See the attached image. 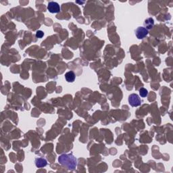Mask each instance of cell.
<instances>
[{"label": "cell", "mask_w": 173, "mask_h": 173, "mask_svg": "<svg viewBox=\"0 0 173 173\" xmlns=\"http://www.w3.org/2000/svg\"><path fill=\"white\" fill-rule=\"evenodd\" d=\"M75 74L73 71H69V72H66L65 74V79H66V81L68 83H72L75 81Z\"/></svg>", "instance_id": "6"}, {"label": "cell", "mask_w": 173, "mask_h": 173, "mask_svg": "<svg viewBox=\"0 0 173 173\" xmlns=\"http://www.w3.org/2000/svg\"><path fill=\"white\" fill-rule=\"evenodd\" d=\"M58 162L70 171L75 170L78 164L77 159L72 153H64L60 155L58 158Z\"/></svg>", "instance_id": "1"}, {"label": "cell", "mask_w": 173, "mask_h": 173, "mask_svg": "<svg viewBox=\"0 0 173 173\" xmlns=\"http://www.w3.org/2000/svg\"><path fill=\"white\" fill-rule=\"evenodd\" d=\"M129 103L132 107H137L141 105L142 101L141 100L139 96L136 94H131L129 96Z\"/></svg>", "instance_id": "2"}, {"label": "cell", "mask_w": 173, "mask_h": 173, "mask_svg": "<svg viewBox=\"0 0 173 173\" xmlns=\"http://www.w3.org/2000/svg\"><path fill=\"white\" fill-rule=\"evenodd\" d=\"M144 25L146 26V29H152L153 25H154V20H153V18H149L148 19H146L144 22Z\"/></svg>", "instance_id": "7"}, {"label": "cell", "mask_w": 173, "mask_h": 173, "mask_svg": "<svg viewBox=\"0 0 173 173\" xmlns=\"http://www.w3.org/2000/svg\"><path fill=\"white\" fill-rule=\"evenodd\" d=\"M47 10L51 14H56L60 12V6L57 2L50 1L47 5Z\"/></svg>", "instance_id": "4"}, {"label": "cell", "mask_w": 173, "mask_h": 173, "mask_svg": "<svg viewBox=\"0 0 173 173\" xmlns=\"http://www.w3.org/2000/svg\"><path fill=\"white\" fill-rule=\"evenodd\" d=\"M44 35V32L42 31H37L36 32V37L38 38H42Z\"/></svg>", "instance_id": "9"}, {"label": "cell", "mask_w": 173, "mask_h": 173, "mask_svg": "<svg viewBox=\"0 0 173 173\" xmlns=\"http://www.w3.org/2000/svg\"><path fill=\"white\" fill-rule=\"evenodd\" d=\"M34 163H35V166L37 168H43L47 166V162L46 160L43 158H37L34 160Z\"/></svg>", "instance_id": "5"}, {"label": "cell", "mask_w": 173, "mask_h": 173, "mask_svg": "<svg viewBox=\"0 0 173 173\" xmlns=\"http://www.w3.org/2000/svg\"><path fill=\"white\" fill-rule=\"evenodd\" d=\"M139 94L141 97H146L148 95V91L145 88H141L139 89Z\"/></svg>", "instance_id": "8"}, {"label": "cell", "mask_w": 173, "mask_h": 173, "mask_svg": "<svg viewBox=\"0 0 173 173\" xmlns=\"http://www.w3.org/2000/svg\"><path fill=\"white\" fill-rule=\"evenodd\" d=\"M135 34L136 37H137V39H144L146 37L148 36V34L149 33L148 30L146 29L145 27H138L137 29L135 30Z\"/></svg>", "instance_id": "3"}]
</instances>
